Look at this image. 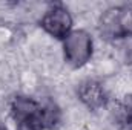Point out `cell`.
Returning a JSON list of instances; mask_svg holds the SVG:
<instances>
[{
    "mask_svg": "<svg viewBox=\"0 0 132 130\" xmlns=\"http://www.w3.org/2000/svg\"><path fill=\"white\" fill-rule=\"evenodd\" d=\"M94 54V40L85 29H72L63 40V58L74 69L88 64Z\"/></svg>",
    "mask_w": 132,
    "mask_h": 130,
    "instance_id": "cell-3",
    "label": "cell"
},
{
    "mask_svg": "<svg viewBox=\"0 0 132 130\" xmlns=\"http://www.w3.org/2000/svg\"><path fill=\"white\" fill-rule=\"evenodd\" d=\"M112 115L121 130H132V94L125 95L115 103Z\"/></svg>",
    "mask_w": 132,
    "mask_h": 130,
    "instance_id": "cell-6",
    "label": "cell"
},
{
    "mask_svg": "<svg viewBox=\"0 0 132 130\" xmlns=\"http://www.w3.org/2000/svg\"><path fill=\"white\" fill-rule=\"evenodd\" d=\"M0 130H6V129H5V127H3V126H0Z\"/></svg>",
    "mask_w": 132,
    "mask_h": 130,
    "instance_id": "cell-7",
    "label": "cell"
},
{
    "mask_svg": "<svg viewBox=\"0 0 132 130\" xmlns=\"http://www.w3.org/2000/svg\"><path fill=\"white\" fill-rule=\"evenodd\" d=\"M77 97L89 110H98L104 107L109 101L103 84L91 78L80 83V86L77 87Z\"/></svg>",
    "mask_w": 132,
    "mask_h": 130,
    "instance_id": "cell-5",
    "label": "cell"
},
{
    "mask_svg": "<svg viewBox=\"0 0 132 130\" xmlns=\"http://www.w3.org/2000/svg\"><path fill=\"white\" fill-rule=\"evenodd\" d=\"M9 113L17 130H48L43 103L32 97L15 95L9 103Z\"/></svg>",
    "mask_w": 132,
    "mask_h": 130,
    "instance_id": "cell-1",
    "label": "cell"
},
{
    "mask_svg": "<svg viewBox=\"0 0 132 130\" xmlns=\"http://www.w3.org/2000/svg\"><path fill=\"white\" fill-rule=\"evenodd\" d=\"M98 31L108 40H123L132 35V8L111 6L98 18Z\"/></svg>",
    "mask_w": 132,
    "mask_h": 130,
    "instance_id": "cell-2",
    "label": "cell"
},
{
    "mask_svg": "<svg viewBox=\"0 0 132 130\" xmlns=\"http://www.w3.org/2000/svg\"><path fill=\"white\" fill-rule=\"evenodd\" d=\"M72 25H74V20L71 12L60 3L51 5L40 20V26L45 32L51 35L52 38L62 40V41L72 32Z\"/></svg>",
    "mask_w": 132,
    "mask_h": 130,
    "instance_id": "cell-4",
    "label": "cell"
}]
</instances>
